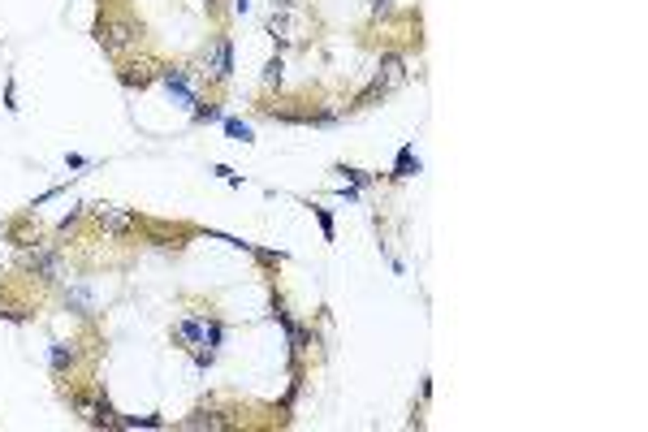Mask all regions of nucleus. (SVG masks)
Returning <instances> with one entry per match:
<instances>
[{
	"mask_svg": "<svg viewBox=\"0 0 648 432\" xmlns=\"http://www.w3.org/2000/svg\"><path fill=\"white\" fill-rule=\"evenodd\" d=\"M87 212H91V221H95L104 234H113V238H134V234H143V216H134V212H126V207L91 203Z\"/></svg>",
	"mask_w": 648,
	"mask_h": 432,
	"instance_id": "1",
	"label": "nucleus"
},
{
	"mask_svg": "<svg viewBox=\"0 0 648 432\" xmlns=\"http://www.w3.org/2000/svg\"><path fill=\"white\" fill-rule=\"evenodd\" d=\"M95 39H99V48H104V52L122 57L126 48H134V43H139V26H134L130 18H99V22H95Z\"/></svg>",
	"mask_w": 648,
	"mask_h": 432,
	"instance_id": "2",
	"label": "nucleus"
},
{
	"mask_svg": "<svg viewBox=\"0 0 648 432\" xmlns=\"http://www.w3.org/2000/svg\"><path fill=\"white\" fill-rule=\"evenodd\" d=\"M376 87H385V91H398L406 82V57L402 52H381V65H376Z\"/></svg>",
	"mask_w": 648,
	"mask_h": 432,
	"instance_id": "3",
	"label": "nucleus"
},
{
	"mask_svg": "<svg viewBox=\"0 0 648 432\" xmlns=\"http://www.w3.org/2000/svg\"><path fill=\"white\" fill-rule=\"evenodd\" d=\"M203 61H207V70H212V82H230V74H234V43H230V35L216 39Z\"/></svg>",
	"mask_w": 648,
	"mask_h": 432,
	"instance_id": "4",
	"label": "nucleus"
},
{
	"mask_svg": "<svg viewBox=\"0 0 648 432\" xmlns=\"http://www.w3.org/2000/svg\"><path fill=\"white\" fill-rule=\"evenodd\" d=\"M48 367H52L57 381L74 376V367H78V346H74V342H52V346H48Z\"/></svg>",
	"mask_w": 648,
	"mask_h": 432,
	"instance_id": "5",
	"label": "nucleus"
},
{
	"mask_svg": "<svg viewBox=\"0 0 648 432\" xmlns=\"http://www.w3.org/2000/svg\"><path fill=\"white\" fill-rule=\"evenodd\" d=\"M286 338H290V359H294V367H303V359H307V350L315 346V333L307 329V324H286Z\"/></svg>",
	"mask_w": 648,
	"mask_h": 432,
	"instance_id": "6",
	"label": "nucleus"
},
{
	"mask_svg": "<svg viewBox=\"0 0 648 432\" xmlns=\"http://www.w3.org/2000/svg\"><path fill=\"white\" fill-rule=\"evenodd\" d=\"M268 35L281 39V43H298V18H294V9H273V18H268Z\"/></svg>",
	"mask_w": 648,
	"mask_h": 432,
	"instance_id": "7",
	"label": "nucleus"
},
{
	"mask_svg": "<svg viewBox=\"0 0 648 432\" xmlns=\"http://www.w3.org/2000/svg\"><path fill=\"white\" fill-rule=\"evenodd\" d=\"M61 298H65V307H70L74 315H82V320H91V315H95V298H91V290H87V286H70Z\"/></svg>",
	"mask_w": 648,
	"mask_h": 432,
	"instance_id": "8",
	"label": "nucleus"
},
{
	"mask_svg": "<svg viewBox=\"0 0 648 432\" xmlns=\"http://www.w3.org/2000/svg\"><path fill=\"white\" fill-rule=\"evenodd\" d=\"M415 173H419V156H415V147H402L398 165H394V178H415Z\"/></svg>",
	"mask_w": 648,
	"mask_h": 432,
	"instance_id": "9",
	"label": "nucleus"
},
{
	"mask_svg": "<svg viewBox=\"0 0 648 432\" xmlns=\"http://www.w3.org/2000/svg\"><path fill=\"white\" fill-rule=\"evenodd\" d=\"M385 95H389L385 87H376V82H367V87H363V91H359L355 99H350V108H372V104H381Z\"/></svg>",
	"mask_w": 648,
	"mask_h": 432,
	"instance_id": "10",
	"label": "nucleus"
},
{
	"mask_svg": "<svg viewBox=\"0 0 648 432\" xmlns=\"http://www.w3.org/2000/svg\"><path fill=\"white\" fill-rule=\"evenodd\" d=\"M178 342L203 346V320H182V324H178Z\"/></svg>",
	"mask_w": 648,
	"mask_h": 432,
	"instance_id": "11",
	"label": "nucleus"
},
{
	"mask_svg": "<svg viewBox=\"0 0 648 432\" xmlns=\"http://www.w3.org/2000/svg\"><path fill=\"white\" fill-rule=\"evenodd\" d=\"M230 419H221V415H207V411H199V415H190V419H182V428H225Z\"/></svg>",
	"mask_w": 648,
	"mask_h": 432,
	"instance_id": "12",
	"label": "nucleus"
},
{
	"mask_svg": "<svg viewBox=\"0 0 648 432\" xmlns=\"http://www.w3.org/2000/svg\"><path fill=\"white\" fill-rule=\"evenodd\" d=\"M281 78H286V61L273 57V61L264 65V87H281Z\"/></svg>",
	"mask_w": 648,
	"mask_h": 432,
	"instance_id": "13",
	"label": "nucleus"
},
{
	"mask_svg": "<svg viewBox=\"0 0 648 432\" xmlns=\"http://www.w3.org/2000/svg\"><path fill=\"white\" fill-rule=\"evenodd\" d=\"M195 122H221V104H216V99H199L195 104Z\"/></svg>",
	"mask_w": 648,
	"mask_h": 432,
	"instance_id": "14",
	"label": "nucleus"
},
{
	"mask_svg": "<svg viewBox=\"0 0 648 432\" xmlns=\"http://www.w3.org/2000/svg\"><path fill=\"white\" fill-rule=\"evenodd\" d=\"M225 134H230V139H238V143H251V139H255V134H251V126H242V122H234V117L225 122Z\"/></svg>",
	"mask_w": 648,
	"mask_h": 432,
	"instance_id": "15",
	"label": "nucleus"
},
{
	"mask_svg": "<svg viewBox=\"0 0 648 432\" xmlns=\"http://www.w3.org/2000/svg\"><path fill=\"white\" fill-rule=\"evenodd\" d=\"M315 212V221H320V230H324V238L333 242V216H329V207H311Z\"/></svg>",
	"mask_w": 648,
	"mask_h": 432,
	"instance_id": "16",
	"label": "nucleus"
},
{
	"mask_svg": "<svg viewBox=\"0 0 648 432\" xmlns=\"http://www.w3.org/2000/svg\"><path fill=\"white\" fill-rule=\"evenodd\" d=\"M342 173H346L350 186H367V182H372V173H363V169H342Z\"/></svg>",
	"mask_w": 648,
	"mask_h": 432,
	"instance_id": "17",
	"label": "nucleus"
},
{
	"mask_svg": "<svg viewBox=\"0 0 648 432\" xmlns=\"http://www.w3.org/2000/svg\"><path fill=\"white\" fill-rule=\"evenodd\" d=\"M212 173H216V178H225V182H234V186H238V173H234V169H230V165H216V169H212Z\"/></svg>",
	"mask_w": 648,
	"mask_h": 432,
	"instance_id": "18",
	"label": "nucleus"
},
{
	"mask_svg": "<svg viewBox=\"0 0 648 432\" xmlns=\"http://www.w3.org/2000/svg\"><path fill=\"white\" fill-rule=\"evenodd\" d=\"M372 5V14H389V0H367Z\"/></svg>",
	"mask_w": 648,
	"mask_h": 432,
	"instance_id": "19",
	"label": "nucleus"
},
{
	"mask_svg": "<svg viewBox=\"0 0 648 432\" xmlns=\"http://www.w3.org/2000/svg\"><path fill=\"white\" fill-rule=\"evenodd\" d=\"M203 5H207V14H212V18L221 14V0H203Z\"/></svg>",
	"mask_w": 648,
	"mask_h": 432,
	"instance_id": "20",
	"label": "nucleus"
},
{
	"mask_svg": "<svg viewBox=\"0 0 648 432\" xmlns=\"http://www.w3.org/2000/svg\"><path fill=\"white\" fill-rule=\"evenodd\" d=\"M251 9V0H234V14H247Z\"/></svg>",
	"mask_w": 648,
	"mask_h": 432,
	"instance_id": "21",
	"label": "nucleus"
}]
</instances>
